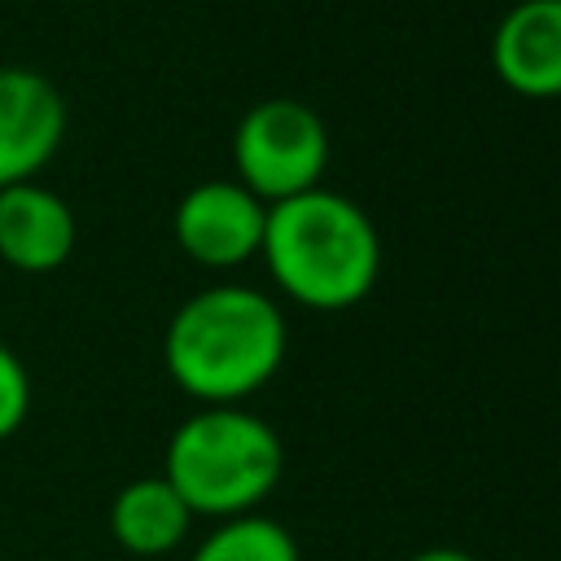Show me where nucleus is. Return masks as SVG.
<instances>
[{
    "instance_id": "0eeeda50",
    "label": "nucleus",
    "mask_w": 561,
    "mask_h": 561,
    "mask_svg": "<svg viewBox=\"0 0 561 561\" xmlns=\"http://www.w3.org/2000/svg\"><path fill=\"white\" fill-rule=\"evenodd\" d=\"M75 210L39 180L0 188V263L26 276L57 272L75 254Z\"/></svg>"
},
{
    "instance_id": "7ed1b4c3",
    "label": "nucleus",
    "mask_w": 561,
    "mask_h": 561,
    "mask_svg": "<svg viewBox=\"0 0 561 561\" xmlns=\"http://www.w3.org/2000/svg\"><path fill=\"white\" fill-rule=\"evenodd\" d=\"M285 469L280 434L237 403H206L175 425L162 478L180 500L206 517H241L263 504Z\"/></svg>"
},
{
    "instance_id": "f8f14e48",
    "label": "nucleus",
    "mask_w": 561,
    "mask_h": 561,
    "mask_svg": "<svg viewBox=\"0 0 561 561\" xmlns=\"http://www.w3.org/2000/svg\"><path fill=\"white\" fill-rule=\"evenodd\" d=\"M408 561H473V557L460 552V548H421V552L408 557Z\"/></svg>"
},
{
    "instance_id": "f257e3e1",
    "label": "nucleus",
    "mask_w": 561,
    "mask_h": 561,
    "mask_svg": "<svg viewBox=\"0 0 561 561\" xmlns=\"http://www.w3.org/2000/svg\"><path fill=\"white\" fill-rule=\"evenodd\" d=\"M171 381L202 403H237L272 381L285 359V316L250 285H210L167 324Z\"/></svg>"
},
{
    "instance_id": "9d476101",
    "label": "nucleus",
    "mask_w": 561,
    "mask_h": 561,
    "mask_svg": "<svg viewBox=\"0 0 561 561\" xmlns=\"http://www.w3.org/2000/svg\"><path fill=\"white\" fill-rule=\"evenodd\" d=\"M188 561H298V543L280 522L241 513L224 517V526H215Z\"/></svg>"
},
{
    "instance_id": "423d86ee",
    "label": "nucleus",
    "mask_w": 561,
    "mask_h": 561,
    "mask_svg": "<svg viewBox=\"0 0 561 561\" xmlns=\"http://www.w3.org/2000/svg\"><path fill=\"white\" fill-rule=\"evenodd\" d=\"M66 140V101L31 66H0V188L35 180Z\"/></svg>"
},
{
    "instance_id": "1a4fd4ad",
    "label": "nucleus",
    "mask_w": 561,
    "mask_h": 561,
    "mask_svg": "<svg viewBox=\"0 0 561 561\" xmlns=\"http://www.w3.org/2000/svg\"><path fill=\"white\" fill-rule=\"evenodd\" d=\"M188 522H193V508L180 500V491L162 473L131 478L110 500V535L131 557H162V552H171L188 535Z\"/></svg>"
},
{
    "instance_id": "6e6552de",
    "label": "nucleus",
    "mask_w": 561,
    "mask_h": 561,
    "mask_svg": "<svg viewBox=\"0 0 561 561\" xmlns=\"http://www.w3.org/2000/svg\"><path fill=\"white\" fill-rule=\"evenodd\" d=\"M491 66L517 96H561V0H517L495 22Z\"/></svg>"
},
{
    "instance_id": "f03ea898",
    "label": "nucleus",
    "mask_w": 561,
    "mask_h": 561,
    "mask_svg": "<svg viewBox=\"0 0 561 561\" xmlns=\"http://www.w3.org/2000/svg\"><path fill=\"white\" fill-rule=\"evenodd\" d=\"M272 280L302 307H355L381 272V241L373 219L333 188H307L267 206L263 250Z\"/></svg>"
},
{
    "instance_id": "9b49d317",
    "label": "nucleus",
    "mask_w": 561,
    "mask_h": 561,
    "mask_svg": "<svg viewBox=\"0 0 561 561\" xmlns=\"http://www.w3.org/2000/svg\"><path fill=\"white\" fill-rule=\"evenodd\" d=\"M26 412H31V373L22 355L9 342H0V443L22 430Z\"/></svg>"
},
{
    "instance_id": "20e7f679",
    "label": "nucleus",
    "mask_w": 561,
    "mask_h": 561,
    "mask_svg": "<svg viewBox=\"0 0 561 561\" xmlns=\"http://www.w3.org/2000/svg\"><path fill=\"white\" fill-rule=\"evenodd\" d=\"M232 167L237 180L267 206L316 188L329 167L324 118L294 96L250 105L232 131Z\"/></svg>"
},
{
    "instance_id": "39448f33",
    "label": "nucleus",
    "mask_w": 561,
    "mask_h": 561,
    "mask_svg": "<svg viewBox=\"0 0 561 561\" xmlns=\"http://www.w3.org/2000/svg\"><path fill=\"white\" fill-rule=\"evenodd\" d=\"M267 202L254 197L241 180H202L193 184L171 215L175 245L202 267H237L263 250Z\"/></svg>"
}]
</instances>
